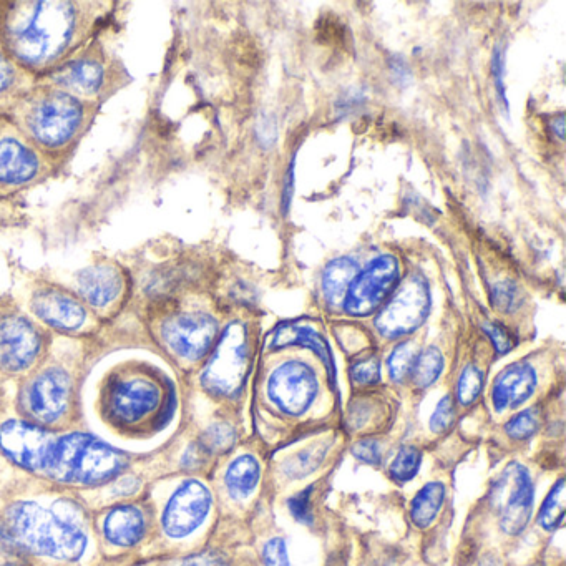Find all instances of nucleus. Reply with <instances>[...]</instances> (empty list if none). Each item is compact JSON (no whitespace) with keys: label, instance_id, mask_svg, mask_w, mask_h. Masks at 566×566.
<instances>
[{"label":"nucleus","instance_id":"26","mask_svg":"<svg viewBox=\"0 0 566 566\" xmlns=\"http://www.w3.org/2000/svg\"><path fill=\"white\" fill-rule=\"evenodd\" d=\"M444 371V356L437 347H427L415 356L414 366L410 371L412 381L419 389H427L437 382Z\"/></svg>","mask_w":566,"mask_h":566},{"label":"nucleus","instance_id":"30","mask_svg":"<svg viewBox=\"0 0 566 566\" xmlns=\"http://www.w3.org/2000/svg\"><path fill=\"white\" fill-rule=\"evenodd\" d=\"M482 387H484V374L480 372L479 367L469 364L462 371L457 382V399L460 404L465 407L474 404L479 399Z\"/></svg>","mask_w":566,"mask_h":566},{"label":"nucleus","instance_id":"42","mask_svg":"<svg viewBox=\"0 0 566 566\" xmlns=\"http://www.w3.org/2000/svg\"><path fill=\"white\" fill-rule=\"evenodd\" d=\"M206 457H208V454L200 444L191 445L190 449L186 450L185 457H183V465L188 469H196L205 462Z\"/></svg>","mask_w":566,"mask_h":566},{"label":"nucleus","instance_id":"40","mask_svg":"<svg viewBox=\"0 0 566 566\" xmlns=\"http://www.w3.org/2000/svg\"><path fill=\"white\" fill-rule=\"evenodd\" d=\"M17 77L19 74L12 60L0 54V93L9 92L10 88H14Z\"/></svg>","mask_w":566,"mask_h":566},{"label":"nucleus","instance_id":"38","mask_svg":"<svg viewBox=\"0 0 566 566\" xmlns=\"http://www.w3.org/2000/svg\"><path fill=\"white\" fill-rule=\"evenodd\" d=\"M482 327H484V331L487 332V336L492 339L495 351H497L500 356H505V354L512 351L515 342H513L512 334H510L505 327L497 323H492V321H487V323L482 324Z\"/></svg>","mask_w":566,"mask_h":566},{"label":"nucleus","instance_id":"25","mask_svg":"<svg viewBox=\"0 0 566 566\" xmlns=\"http://www.w3.org/2000/svg\"><path fill=\"white\" fill-rule=\"evenodd\" d=\"M565 512V480L560 479L557 484L553 485L547 498L543 500L540 513H538V525L545 532H555V530L562 527L563 520H565Z\"/></svg>","mask_w":566,"mask_h":566},{"label":"nucleus","instance_id":"8","mask_svg":"<svg viewBox=\"0 0 566 566\" xmlns=\"http://www.w3.org/2000/svg\"><path fill=\"white\" fill-rule=\"evenodd\" d=\"M401 276L399 261L391 254L372 259L367 268L357 273L344 298V311L349 316L364 318L376 313L396 289Z\"/></svg>","mask_w":566,"mask_h":566},{"label":"nucleus","instance_id":"20","mask_svg":"<svg viewBox=\"0 0 566 566\" xmlns=\"http://www.w3.org/2000/svg\"><path fill=\"white\" fill-rule=\"evenodd\" d=\"M79 291L82 298L95 308H103L117 299L122 291V274L117 268L108 264H98L92 268L83 269L79 274Z\"/></svg>","mask_w":566,"mask_h":566},{"label":"nucleus","instance_id":"43","mask_svg":"<svg viewBox=\"0 0 566 566\" xmlns=\"http://www.w3.org/2000/svg\"><path fill=\"white\" fill-rule=\"evenodd\" d=\"M259 140H263L264 145H271L276 140V127L269 117H263L258 125Z\"/></svg>","mask_w":566,"mask_h":566},{"label":"nucleus","instance_id":"1","mask_svg":"<svg viewBox=\"0 0 566 566\" xmlns=\"http://www.w3.org/2000/svg\"><path fill=\"white\" fill-rule=\"evenodd\" d=\"M0 450L22 469L60 484H103L128 464L127 455L92 435H55L20 420L0 427Z\"/></svg>","mask_w":566,"mask_h":566},{"label":"nucleus","instance_id":"11","mask_svg":"<svg viewBox=\"0 0 566 566\" xmlns=\"http://www.w3.org/2000/svg\"><path fill=\"white\" fill-rule=\"evenodd\" d=\"M211 508V492L198 480L181 485L163 513V528L171 538H185L205 522Z\"/></svg>","mask_w":566,"mask_h":566},{"label":"nucleus","instance_id":"29","mask_svg":"<svg viewBox=\"0 0 566 566\" xmlns=\"http://www.w3.org/2000/svg\"><path fill=\"white\" fill-rule=\"evenodd\" d=\"M235 429L228 424H215L201 435L200 445L206 454H223L235 445Z\"/></svg>","mask_w":566,"mask_h":566},{"label":"nucleus","instance_id":"16","mask_svg":"<svg viewBox=\"0 0 566 566\" xmlns=\"http://www.w3.org/2000/svg\"><path fill=\"white\" fill-rule=\"evenodd\" d=\"M32 309L44 323L62 331H75L85 323V309L60 289H44L32 299Z\"/></svg>","mask_w":566,"mask_h":566},{"label":"nucleus","instance_id":"3","mask_svg":"<svg viewBox=\"0 0 566 566\" xmlns=\"http://www.w3.org/2000/svg\"><path fill=\"white\" fill-rule=\"evenodd\" d=\"M5 527L12 540L44 557L72 562L82 557L87 547L82 528L37 503L12 505L5 513Z\"/></svg>","mask_w":566,"mask_h":566},{"label":"nucleus","instance_id":"27","mask_svg":"<svg viewBox=\"0 0 566 566\" xmlns=\"http://www.w3.org/2000/svg\"><path fill=\"white\" fill-rule=\"evenodd\" d=\"M327 445L319 444L299 452L291 459L286 460L283 465L284 474L291 479H301L318 469L324 457H326Z\"/></svg>","mask_w":566,"mask_h":566},{"label":"nucleus","instance_id":"22","mask_svg":"<svg viewBox=\"0 0 566 566\" xmlns=\"http://www.w3.org/2000/svg\"><path fill=\"white\" fill-rule=\"evenodd\" d=\"M359 273L356 259L337 258L327 264L323 273V294L327 304L339 306L346 298L347 289Z\"/></svg>","mask_w":566,"mask_h":566},{"label":"nucleus","instance_id":"7","mask_svg":"<svg viewBox=\"0 0 566 566\" xmlns=\"http://www.w3.org/2000/svg\"><path fill=\"white\" fill-rule=\"evenodd\" d=\"M492 505L500 513V527L503 532L517 537L532 520L535 488L532 477L522 464L513 462L503 470L493 484Z\"/></svg>","mask_w":566,"mask_h":566},{"label":"nucleus","instance_id":"39","mask_svg":"<svg viewBox=\"0 0 566 566\" xmlns=\"http://www.w3.org/2000/svg\"><path fill=\"white\" fill-rule=\"evenodd\" d=\"M352 455L364 464L379 465L382 462V447L377 440H359L352 447Z\"/></svg>","mask_w":566,"mask_h":566},{"label":"nucleus","instance_id":"2","mask_svg":"<svg viewBox=\"0 0 566 566\" xmlns=\"http://www.w3.org/2000/svg\"><path fill=\"white\" fill-rule=\"evenodd\" d=\"M0 15L5 57L25 69H49L79 42L85 17L74 2H10Z\"/></svg>","mask_w":566,"mask_h":566},{"label":"nucleus","instance_id":"12","mask_svg":"<svg viewBox=\"0 0 566 566\" xmlns=\"http://www.w3.org/2000/svg\"><path fill=\"white\" fill-rule=\"evenodd\" d=\"M40 336L25 318L0 319V366L5 371H24L39 356Z\"/></svg>","mask_w":566,"mask_h":566},{"label":"nucleus","instance_id":"41","mask_svg":"<svg viewBox=\"0 0 566 566\" xmlns=\"http://www.w3.org/2000/svg\"><path fill=\"white\" fill-rule=\"evenodd\" d=\"M181 566H230L221 553L218 552H203L193 557L186 558Z\"/></svg>","mask_w":566,"mask_h":566},{"label":"nucleus","instance_id":"23","mask_svg":"<svg viewBox=\"0 0 566 566\" xmlns=\"http://www.w3.org/2000/svg\"><path fill=\"white\" fill-rule=\"evenodd\" d=\"M447 488L442 482H429L420 488L410 503V520L420 530L429 528L444 507Z\"/></svg>","mask_w":566,"mask_h":566},{"label":"nucleus","instance_id":"31","mask_svg":"<svg viewBox=\"0 0 566 566\" xmlns=\"http://www.w3.org/2000/svg\"><path fill=\"white\" fill-rule=\"evenodd\" d=\"M540 427V410L537 407L523 410L508 420L505 425V432L513 440H527L537 432Z\"/></svg>","mask_w":566,"mask_h":566},{"label":"nucleus","instance_id":"32","mask_svg":"<svg viewBox=\"0 0 566 566\" xmlns=\"http://www.w3.org/2000/svg\"><path fill=\"white\" fill-rule=\"evenodd\" d=\"M415 352L409 342H402L392 351L387 366H389V376L392 381L402 382L405 377L410 376L412 366H414Z\"/></svg>","mask_w":566,"mask_h":566},{"label":"nucleus","instance_id":"10","mask_svg":"<svg viewBox=\"0 0 566 566\" xmlns=\"http://www.w3.org/2000/svg\"><path fill=\"white\" fill-rule=\"evenodd\" d=\"M218 334V323L210 314L185 313L168 319L162 327L163 341L176 356L198 361L210 351Z\"/></svg>","mask_w":566,"mask_h":566},{"label":"nucleus","instance_id":"24","mask_svg":"<svg viewBox=\"0 0 566 566\" xmlns=\"http://www.w3.org/2000/svg\"><path fill=\"white\" fill-rule=\"evenodd\" d=\"M261 477V467L253 455H241L231 462L226 470V487L231 495L236 498L248 497L254 488L258 487Z\"/></svg>","mask_w":566,"mask_h":566},{"label":"nucleus","instance_id":"35","mask_svg":"<svg viewBox=\"0 0 566 566\" xmlns=\"http://www.w3.org/2000/svg\"><path fill=\"white\" fill-rule=\"evenodd\" d=\"M314 487L304 488L303 492L296 493L294 497L289 498V512L299 523L311 525L314 520L313 508H311V495H313Z\"/></svg>","mask_w":566,"mask_h":566},{"label":"nucleus","instance_id":"14","mask_svg":"<svg viewBox=\"0 0 566 566\" xmlns=\"http://www.w3.org/2000/svg\"><path fill=\"white\" fill-rule=\"evenodd\" d=\"M160 404V391L147 379H128L113 387L110 394L112 414L122 422L132 424L150 414Z\"/></svg>","mask_w":566,"mask_h":566},{"label":"nucleus","instance_id":"15","mask_svg":"<svg viewBox=\"0 0 566 566\" xmlns=\"http://www.w3.org/2000/svg\"><path fill=\"white\" fill-rule=\"evenodd\" d=\"M537 372L527 362L505 367L493 382L492 402L497 412L515 409L527 402L537 389Z\"/></svg>","mask_w":566,"mask_h":566},{"label":"nucleus","instance_id":"6","mask_svg":"<svg viewBox=\"0 0 566 566\" xmlns=\"http://www.w3.org/2000/svg\"><path fill=\"white\" fill-rule=\"evenodd\" d=\"M429 284L419 274L410 276L397 289L391 301L376 318L379 334L386 339H399L417 331L430 311Z\"/></svg>","mask_w":566,"mask_h":566},{"label":"nucleus","instance_id":"9","mask_svg":"<svg viewBox=\"0 0 566 566\" xmlns=\"http://www.w3.org/2000/svg\"><path fill=\"white\" fill-rule=\"evenodd\" d=\"M316 372L301 361L276 367L268 379V396L283 414L303 415L318 396Z\"/></svg>","mask_w":566,"mask_h":566},{"label":"nucleus","instance_id":"34","mask_svg":"<svg viewBox=\"0 0 566 566\" xmlns=\"http://www.w3.org/2000/svg\"><path fill=\"white\" fill-rule=\"evenodd\" d=\"M351 377L359 386H372L381 381V362L376 356L357 361L351 367Z\"/></svg>","mask_w":566,"mask_h":566},{"label":"nucleus","instance_id":"13","mask_svg":"<svg viewBox=\"0 0 566 566\" xmlns=\"http://www.w3.org/2000/svg\"><path fill=\"white\" fill-rule=\"evenodd\" d=\"M69 396V374L54 367L35 377L27 392V404L37 419L54 422L67 407Z\"/></svg>","mask_w":566,"mask_h":566},{"label":"nucleus","instance_id":"17","mask_svg":"<svg viewBox=\"0 0 566 566\" xmlns=\"http://www.w3.org/2000/svg\"><path fill=\"white\" fill-rule=\"evenodd\" d=\"M40 170L39 157L32 148L15 138H0V183L22 185Z\"/></svg>","mask_w":566,"mask_h":566},{"label":"nucleus","instance_id":"18","mask_svg":"<svg viewBox=\"0 0 566 566\" xmlns=\"http://www.w3.org/2000/svg\"><path fill=\"white\" fill-rule=\"evenodd\" d=\"M288 346L309 347L311 351L316 352L327 367L332 382L336 381V367H334L331 347L316 327L301 323L279 324L273 334L271 349H283Z\"/></svg>","mask_w":566,"mask_h":566},{"label":"nucleus","instance_id":"19","mask_svg":"<svg viewBox=\"0 0 566 566\" xmlns=\"http://www.w3.org/2000/svg\"><path fill=\"white\" fill-rule=\"evenodd\" d=\"M52 82L60 87L69 88L70 93L92 95L103 87L105 82V69L102 62L92 57H80L62 64L50 75Z\"/></svg>","mask_w":566,"mask_h":566},{"label":"nucleus","instance_id":"33","mask_svg":"<svg viewBox=\"0 0 566 566\" xmlns=\"http://www.w3.org/2000/svg\"><path fill=\"white\" fill-rule=\"evenodd\" d=\"M520 291L512 281H502L495 284L492 289V303L497 311L513 313L520 306Z\"/></svg>","mask_w":566,"mask_h":566},{"label":"nucleus","instance_id":"44","mask_svg":"<svg viewBox=\"0 0 566 566\" xmlns=\"http://www.w3.org/2000/svg\"><path fill=\"white\" fill-rule=\"evenodd\" d=\"M493 74H495V82H497L498 95L502 98V102L507 105V98H505V88H503V59L500 52H495L493 57Z\"/></svg>","mask_w":566,"mask_h":566},{"label":"nucleus","instance_id":"4","mask_svg":"<svg viewBox=\"0 0 566 566\" xmlns=\"http://www.w3.org/2000/svg\"><path fill=\"white\" fill-rule=\"evenodd\" d=\"M15 115L20 127L35 143L55 150L74 140L82 128L85 110L72 93L45 87L29 93Z\"/></svg>","mask_w":566,"mask_h":566},{"label":"nucleus","instance_id":"37","mask_svg":"<svg viewBox=\"0 0 566 566\" xmlns=\"http://www.w3.org/2000/svg\"><path fill=\"white\" fill-rule=\"evenodd\" d=\"M263 563L264 566H291L288 548L283 538L274 537L264 543Z\"/></svg>","mask_w":566,"mask_h":566},{"label":"nucleus","instance_id":"28","mask_svg":"<svg viewBox=\"0 0 566 566\" xmlns=\"http://www.w3.org/2000/svg\"><path fill=\"white\" fill-rule=\"evenodd\" d=\"M422 464V452L414 445H405L392 460L391 477L397 484H405L414 479Z\"/></svg>","mask_w":566,"mask_h":566},{"label":"nucleus","instance_id":"36","mask_svg":"<svg viewBox=\"0 0 566 566\" xmlns=\"http://www.w3.org/2000/svg\"><path fill=\"white\" fill-rule=\"evenodd\" d=\"M455 420V405L452 397H442V401L435 407L434 414L430 417V429L435 434H442L449 430Z\"/></svg>","mask_w":566,"mask_h":566},{"label":"nucleus","instance_id":"5","mask_svg":"<svg viewBox=\"0 0 566 566\" xmlns=\"http://www.w3.org/2000/svg\"><path fill=\"white\" fill-rule=\"evenodd\" d=\"M248 361L246 327L241 323H231L201 374V386L213 396H235L243 386Z\"/></svg>","mask_w":566,"mask_h":566},{"label":"nucleus","instance_id":"21","mask_svg":"<svg viewBox=\"0 0 566 566\" xmlns=\"http://www.w3.org/2000/svg\"><path fill=\"white\" fill-rule=\"evenodd\" d=\"M108 542L118 547H132L145 533V517L137 507H118L108 513L103 523Z\"/></svg>","mask_w":566,"mask_h":566}]
</instances>
